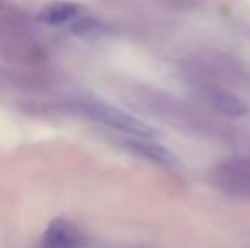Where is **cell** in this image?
<instances>
[{"label":"cell","instance_id":"cell-2","mask_svg":"<svg viewBox=\"0 0 250 248\" xmlns=\"http://www.w3.org/2000/svg\"><path fill=\"white\" fill-rule=\"evenodd\" d=\"M83 236L65 219H55L48 225L40 248H82Z\"/></svg>","mask_w":250,"mask_h":248},{"label":"cell","instance_id":"cell-3","mask_svg":"<svg viewBox=\"0 0 250 248\" xmlns=\"http://www.w3.org/2000/svg\"><path fill=\"white\" fill-rule=\"evenodd\" d=\"M128 145L135 153L145 156V158H148L155 163H160V165H164V167L181 165V160H179L170 150L158 145V143H155V141H150V139L136 138V139H133V141H129Z\"/></svg>","mask_w":250,"mask_h":248},{"label":"cell","instance_id":"cell-4","mask_svg":"<svg viewBox=\"0 0 250 248\" xmlns=\"http://www.w3.org/2000/svg\"><path fill=\"white\" fill-rule=\"evenodd\" d=\"M201 97L209 104L211 107H214L216 111L230 116H240L247 111L245 104L242 100H238L237 97L230 95V94L223 92L220 89H211V87H204L201 90Z\"/></svg>","mask_w":250,"mask_h":248},{"label":"cell","instance_id":"cell-5","mask_svg":"<svg viewBox=\"0 0 250 248\" xmlns=\"http://www.w3.org/2000/svg\"><path fill=\"white\" fill-rule=\"evenodd\" d=\"M82 7L70 2H56L44 7L40 14V19L50 26H62V24H72L75 19L82 16Z\"/></svg>","mask_w":250,"mask_h":248},{"label":"cell","instance_id":"cell-1","mask_svg":"<svg viewBox=\"0 0 250 248\" xmlns=\"http://www.w3.org/2000/svg\"><path fill=\"white\" fill-rule=\"evenodd\" d=\"M77 111L83 114V116L90 117V119L102 123L112 129H118L126 134L136 136V138H145L150 139L155 136V129L148 126L138 117L131 116V114L125 113V111L118 109V107L111 106V104L104 102V100L94 99V97H82V99L75 100Z\"/></svg>","mask_w":250,"mask_h":248},{"label":"cell","instance_id":"cell-6","mask_svg":"<svg viewBox=\"0 0 250 248\" xmlns=\"http://www.w3.org/2000/svg\"><path fill=\"white\" fill-rule=\"evenodd\" d=\"M70 29H72L73 34H77L80 38H85V39H96V38H101L107 33L105 24H102L97 19H92V17H83V16H80L79 19L73 20L70 24Z\"/></svg>","mask_w":250,"mask_h":248}]
</instances>
